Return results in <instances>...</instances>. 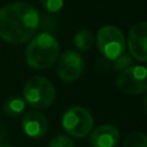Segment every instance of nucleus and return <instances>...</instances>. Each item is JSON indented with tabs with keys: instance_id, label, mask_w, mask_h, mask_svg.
<instances>
[{
	"instance_id": "obj_1",
	"label": "nucleus",
	"mask_w": 147,
	"mask_h": 147,
	"mask_svg": "<svg viewBox=\"0 0 147 147\" xmlns=\"http://www.w3.org/2000/svg\"><path fill=\"white\" fill-rule=\"evenodd\" d=\"M40 23L38 10L28 2H13L0 8V38L10 44L30 40Z\"/></svg>"
},
{
	"instance_id": "obj_2",
	"label": "nucleus",
	"mask_w": 147,
	"mask_h": 147,
	"mask_svg": "<svg viewBox=\"0 0 147 147\" xmlns=\"http://www.w3.org/2000/svg\"><path fill=\"white\" fill-rule=\"evenodd\" d=\"M59 52L56 38L49 32H41L29 42L25 49V61L33 69H46L56 61Z\"/></svg>"
},
{
	"instance_id": "obj_3",
	"label": "nucleus",
	"mask_w": 147,
	"mask_h": 147,
	"mask_svg": "<svg viewBox=\"0 0 147 147\" xmlns=\"http://www.w3.org/2000/svg\"><path fill=\"white\" fill-rule=\"evenodd\" d=\"M24 101L30 107L42 109L49 107L56 96L54 85L45 77L36 76L30 78L23 87Z\"/></svg>"
},
{
	"instance_id": "obj_4",
	"label": "nucleus",
	"mask_w": 147,
	"mask_h": 147,
	"mask_svg": "<svg viewBox=\"0 0 147 147\" xmlns=\"http://www.w3.org/2000/svg\"><path fill=\"white\" fill-rule=\"evenodd\" d=\"M61 123L63 130L69 136L80 139L91 132L94 121L92 114L86 108L75 106L65 110Z\"/></svg>"
},
{
	"instance_id": "obj_5",
	"label": "nucleus",
	"mask_w": 147,
	"mask_h": 147,
	"mask_svg": "<svg viewBox=\"0 0 147 147\" xmlns=\"http://www.w3.org/2000/svg\"><path fill=\"white\" fill-rule=\"evenodd\" d=\"M96 45L103 57L114 61L124 53L125 38L118 28L114 25H106L98 32Z\"/></svg>"
},
{
	"instance_id": "obj_6",
	"label": "nucleus",
	"mask_w": 147,
	"mask_h": 147,
	"mask_svg": "<svg viewBox=\"0 0 147 147\" xmlns=\"http://www.w3.org/2000/svg\"><path fill=\"white\" fill-rule=\"evenodd\" d=\"M116 85L125 94H140L147 90V70L144 65H131L121 71Z\"/></svg>"
},
{
	"instance_id": "obj_7",
	"label": "nucleus",
	"mask_w": 147,
	"mask_h": 147,
	"mask_svg": "<svg viewBox=\"0 0 147 147\" xmlns=\"http://www.w3.org/2000/svg\"><path fill=\"white\" fill-rule=\"evenodd\" d=\"M84 70V59L76 52L68 49L63 52L56 63V74L63 82H74L78 79Z\"/></svg>"
},
{
	"instance_id": "obj_8",
	"label": "nucleus",
	"mask_w": 147,
	"mask_h": 147,
	"mask_svg": "<svg viewBox=\"0 0 147 147\" xmlns=\"http://www.w3.org/2000/svg\"><path fill=\"white\" fill-rule=\"evenodd\" d=\"M147 24L146 22L136 23L129 32V49L130 54L138 61L145 62L147 60Z\"/></svg>"
},
{
	"instance_id": "obj_9",
	"label": "nucleus",
	"mask_w": 147,
	"mask_h": 147,
	"mask_svg": "<svg viewBox=\"0 0 147 147\" xmlns=\"http://www.w3.org/2000/svg\"><path fill=\"white\" fill-rule=\"evenodd\" d=\"M22 127L24 133L30 138H41L48 129L46 117L36 110L28 111L22 119Z\"/></svg>"
},
{
	"instance_id": "obj_10",
	"label": "nucleus",
	"mask_w": 147,
	"mask_h": 147,
	"mask_svg": "<svg viewBox=\"0 0 147 147\" xmlns=\"http://www.w3.org/2000/svg\"><path fill=\"white\" fill-rule=\"evenodd\" d=\"M119 131L114 125L103 124L98 126L90 137L92 147H115L119 141Z\"/></svg>"
},
{
	"instance_id": "obj_11",
	"label": "nucleus",
	"mask_w": 147,
	"mask_h": 147,
	"mask_svg": "<svg viewBox=\"0 0 147 147\" xmlns=\"http://www.w3.org/2000/svg\"><path fill=\"white\" fill-rule=\"evenodd\" d=\"M74 45L76 46L77 49L85 52L88 51L94 42V36L90 30H79L75 36H74Z\"/></svg>"
},
{
	"instance_id": "obj_12",
	"label": "nucleus",
	"mask_w": 147,
	"mask_h": 147,
	"mask_svg": "<svg viewBox=\"0 0 147 147\" xmlns=\"http://www.w3.org/2000/svg\"><path fill=\"white\" fill-rule=\"evenodd\" d=\"M24 109H25V101L17 96L10 98L3 103V113L11 118H15L18 115H21L24 111Z\"/></svg>"
},
{
	"instance_id": "obj_13",
	"label": "nucleus",
	"mask_w": 147,
	"mask_h": 147,
	"mask_svg": "<svg viewBox=\"0 0 147 147\" xmlns=\"http://www.w3.org/2000/svg\"><path fill=\"white\" fill-rule=\"evenodd\" d=\"M123 147H147V138L142 132L130 133L123 144Z\"/></svg>"
},
{
	"instance_id": "obj_14",
	"label": "nucleus",
	"mask_w": 147,
	"mask_h": 147,
	"mask_svg": "<svg viewBox=\"0 0 147 147\" xmlns=\"http://www.w3.org/2000/svg\"><path fill=\"white\" fill-rule=\"evenodd\" d=\"M132 63H133V59H132L129 54L123 53L121 56H118L116 60L113 61V68H114L115 70L122 71V70H124V69L131 67Z\"/></svg>"
},
{
	"instance_id": "obj_15",
	"label": "nucleus",
	"mask_w": 147,
	"mask_h": 147,
	"mask_svg": "<svg viewBox=\"0 0 147 147\" xmlns=\"http://www.w3.org/2000/svg\"><path fill=\"white\" fill-rule=\"evenodd\" d=\"M49 147H75V142L68 136L59 134L51 139Z\"/></svg>"
},
{
	"instance_id": "obj_16",
	"label": "nucleus",
	"mask_w": 147,
	"mask_h": 147,
	"mask_svg": "<svg viewBox=\"0 0 147 147\" xmlns=\"http://www.w3.org/2000/svg\"><path fill=\"white\" fill-rule=\"evenodd\" d=\"M64 0H40V3L45 9H47L51 13L59 11L63 6Z\"/></svg>"
},
{
	"instance_id": "obj_17",
	"label": "nucleus",
	"mask_w": 147,
	"mask_h": 147,
	"mask_svg": "<svg viewBox=\"0 0 147 147\" xmlns=\"http://www.w3.org/2000/svg\"><path fill=\"white\" fill-rule=\"evenodd\" d=\"M3 138H5V126H3V124L0 122V142L3 140Z\"/></svg>"
},
{
	"instance_id": "obj_18",
	"label": "nucleus",
	"mask_w": 147,
	"mask_h": 147,
	"mask_svg": "<svg viewBox=\"0 0 147 147\" xmlns=\"http://www.w3.org/2000/svg\"><path fill=\"white\" fill-rule=\"evenodd\" d=\"M0 147H11V146H9V145H0Z\"/></svg>"
}]
</instances>
